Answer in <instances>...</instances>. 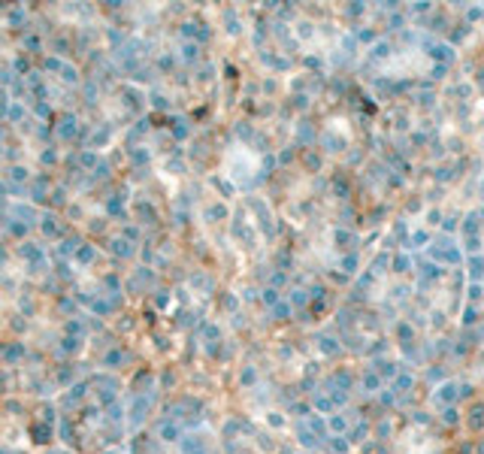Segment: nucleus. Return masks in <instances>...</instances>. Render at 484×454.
Returning a JSON list of instances; mask_svg holds the SVG:
<instances>
[{
  "label": "nucleus",
  "mask_w": 484,
  "mask_h": 454,
  "mask_svg": "<svg viewBox=\"0 0 484 454\" xmlns=\"http://www.w3.org/2000/svg\"><path fill=\"white\" fill-rule=\"evenodd\" d=\"M149 409H152V397H145V394H139L136 400H133V406H130V424L136 427V424L145 421V415H149Z\"/></svg>",
  "instance_id": "f257e3e1"
},
{
  "label": "nucleus",
  "mask_w": 484,
  "mask_h": 454,
  "mask_svg": "<svg viewBox=\"0 0 484 454\" xmlns=\"http://www.w3.org/2000/svg\"><path fill=\"white\" fill-rule=\"evenodd\" d=\"M85 390H88V385L85 382H79V385H73L70 388V394L64 397V409H76L79 403H82V397H85Z\"/></svg>",
  "instance_id": "f03ea898"
},
{
  "label": "nucleus",
  "mask_w": 484,
  "mask_h": 454,
  "mask_svg": "<svg viewBox=\"0 0 484 454\" xmlns=\"http://www.w3.org/2000/svg\"><path fill=\"white\" fill-rule=\"evenodd\" d=\"M121 360H124V352H118V348L103 357V363H106V366H115V363H121Z\"/></svg>",
  "instance_id": "0eeeda50"
},
{
  "label": "nucleus",
  "mask_w": 484,
  "mask_h": 454,
  "mask_svg": "<svg viewBox=\"0 0 484 454\" xmlns=\"http://www.w3.org/2000/svg\"><path fill=\"white\" fill-rule=\"evenodd\" d=\"M52 454H58V451H52Z\"/></svg>",
  "instance_id": "1a4fd4ad"
},
{
  "label": "nucleus",
  "mask_w": 484,
  "mask_h": 454,
  "mask_svg": "<svg viewBox=\"0 0 484 454\" xmlns=\"http://www.w3.org/2000/svg\"><path fill=\"white\" fill-rule=\"evenodd\" d=\"M0 454H6V451H3V448H0Z\"/></svg>",
  "instance_id": "6e6552de"
},
{
  "label": "nucleus",
  "mask_w": 484,
  "mask_h": 454,
  "mask_svg": "<svg viewBox=\"0 0 484 454\" xmlns=\"http://www.w3.org/2000/svg\"><path fill=\"white\" fill-rule=\"evenodd\" d=\"M158 433H161V439H163V442H176V439L182 436V427H179V424H176L173 418H170V421H161V427H158Z\"/></svg>",
  "instance_id": "7ed1b4c3"
},
{
  "label": "nucleus",
  "mask_w": 484,
  "mask_h": 454,
  "mask_svg": "<svg viewBox=\"0 0 484 454\" xmlns=\"http://www.w3.org/2000/svg\"><path fill=\"white\" fill-rule=\"evenodd\" d=\"M33 439H36V442H49V439H52V427H49V424H39V427L33 430Z\"/></svg>",
  "instance_id": "423d86ee"
},
{
  "label": "nucleus",
  "mask_w": 484,
  "mask_h": 454,
  "mask_svg": "<svg viewBox=\"0 0 484 454\" xmlns=\"http://www.w3.org/2000/svg\"><path fill=\"white\" fill-rule=\"evenodd\" d=\"M152 385H155V379H152L149 373H139V376L133 379V388H136V394H145V390H152Z\"/></svg>",
  "instance_id": "20e7f679"
},
{
  "label": "nucleus",
  "mask_w": 484,
  "mask_h": 454,
  "mask_svg": "<svg viewBox=\"0 0 484 454\" xmlns=\"http://www.w3.org/2000/svg\"><path fill=\"white\" fill-rule=\"evenodd\" d=\"M58 430H61V439H64V442H73V439H76V430H73V421H70V418H64Z\"/></svg>",
  "instance_id": "39448f33"
}]
</instances>
